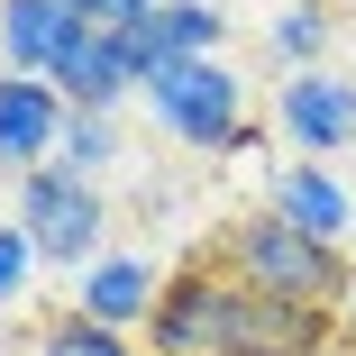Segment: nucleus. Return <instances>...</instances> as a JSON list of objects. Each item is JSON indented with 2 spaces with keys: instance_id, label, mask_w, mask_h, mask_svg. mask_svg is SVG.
I'll list each match as a JSON object with an SVG mask.
<instances>
[{
  "instance_id": "obj_1",
  "label": "nucleus",
  "mask_w": 356,
  "mask_h": 356,
  "mask_svg": "<svg viewBox=\"0 0 356 356\" xmlns=\"http://www.w3.org/2000/svg\"><path fill=\"white\" fill-rule=\"evenodd\" d=\"M329 347L338 311L247 293L229 265H210V247H192L165 274V302L147 320V356H329Z\"/></svg>"
},
{
  "instance_id": "obj_2",
  "label": "nucleus",
  "mask_w": 356,
  "mask_h": 356,
  "mask_svg": "<svg viewBox=\"0 0 356 356\" xmlns=\"http://www.w3.org/2000/svg\"><path fill=\"white\" fill-rule=\"evenodd\" d=\"M210 265H229L247 293H274V302H311V311H347V302H356L347 247L293 229L283 210H238V220L210 238Z\"/></svg>"
},
{
  "instance_id": "obj_3",
  "label": "nucleus",
  "mask_w": 356,
  "mask_h": 356,
  "mask_svg": "<svg viewBox=\"0 0 356 356\" xmlns=\"http://www.w3.org/2000/svg\"><path fill=\"white\" fill-rule=\"evenodd\" d=\"M137 101L156 110V128H165V137H183V147H201V156H256V147H265V128L247 119V83L229 74V55L156 64Z\"/></svg>"
},
{
  "instance_id": "obj_4",
  "label": "nucleus",
  "mask_w": 356,
  "mask_h": 356,
  "mask_svg": "<svg viewBox=\"0 0 356 356\" xmlns=\"http://www.w3.org/2000/svg\"><path fill=\"white\" fill-rule=\"evenodd\" d=\"M10 220L37 238V265L83 274V265L110 256V201H101V183L64 174V165H37V174L19 183V210H10Z\"/></svg>"
},
{
  "instance_id": "obj_5",
  "label": "nucleus",
  "mask_w": 356,
  "mask_h": 356,
  "mask_svg": "<svg viewBox=\"0 0 356 356\" xmlns=\"http://www.w3.org/2000/svg\"><path fill=\"white\" fill-rule=\"evenodd\" d=\"M274 137L293 156H347L356 147V83L338 64H311V74H283L274 83Z\"/></svg>"
},
{
  "instance_id": "obj_6",
  "label": "nucleus",
  "mask_w": 356,
  "mask_h": 356,
  "mask_svg": "<svg viewBox=\"0 0 356 356\" xmlns=\"http://www.w3.org/2000/svg\"><path fill=\"white\" fill-rule=\"evenodd\" d=\"M64 92L46 83V74H0V174L10 183H28L37 165H55L64 156Z\"/></svg>"
},
{
  "instance_id": "obj_7",
  "label": "nucleus",
  "mask_w": 356,
  "mask_h": 356,
  "mask_svg": "<svg viewBox=\"0 0 356 356\" xmlns=\"http://www.w3.org/2000/svg\"><path fill=\"white\" fill-rule=\"evenodd\" d=\"M46 83L64 92V110H101V119H119L137 92H147V74H137V55H128L119 28H83L74 46L55 55V74H46Z\"/></svg>"
},
{
  "instance_id": "obj_8",
  "label": "nucleus",
  "mask_w": 356,
  "mask_h": 356,
  "mask_svg": "<svg viewBox=\"0 0 356 356\" xmlns=\"http://www.w3.org/2000/svg\"><path fill=\"white\" fill-rule=\"evenodd\" d=\"M156 302H165V265H156V256H128V247H110L101 265H83V274H74V311H83V320H101V329L147 338Z\"/></svg>"
},
{
  "instance_id": "obj_9",
  "label": "nucleus",
  "mask_w": 356,
  "mask_h": 356,
  "mask_svg": "<svg viewBox=\"0 0 356 356\" xmlns=\"http://www.w3.org/2000/svg\"><path fill=\"white\" fill-rule=\"evenodd\" d=\"M265 210H283L293 229L347 247V229H356V183H347L338 165H320V156H293V165L265 174Z\"/></svg>"
},
{
  "instance_id": "obj_10",
  "label": "nucleus",
  "mask_w": 356,
  "mask_h": 356,
  "mask_svg": "<svg viewBox=\"0 0 356 356\" xmlns=\"http://www.w3.org/2000/svg\"><path fill=\"white\" fill-rule=\"evenodd\" d=\"M137 74H156V64H192V55H229V10L220 0H156L147 19L119 28Z\"/></svg>"
},
{
  "instance_id": "obj_11",
  "label": "nucleus",
  "mask_w": 356,
  "mask_h": 356,
  "mask_svg": "<svg viewBox=\"0 0 356 356\" xmlns=\"http://www.w3.org/2000/svg\"><path fill=\"white\" fill-rule=\"evenodd\" d=\"M83 28L92 19H74L64 0H0V74H55V55Z\"/></svg>"
},
{
  "instance_id": "obj_12",
  "label": "nucleus",
  "mask_w": 356,
  "mask_h": 356,
  "mask_svg": "<svg viewBox=\"0 0 356 356\" xmlns=\"http://www.w3.org/2000/svg\"><path fill=\"white\" fill-rule=\"evenodd\" d=\"M329 46H338L329 0H283V10L265 19V55L283 64V74H311V64H329Z\"/></svg>"
},
{
  "instance_id": "obj_13",
  "label": "nucleus",
  "mask_w": 356,
  "mask_h": 356,
  "mask_svg": "<svg viewBox=\"0 0 356 356\" xmlns=\"http://www.w3.org/2000/svg\"><path fill=\"white\" fill-rule=\"evenodd\" d=\"M28 356H147V338L101 329V320H83V311H55V320L28 338Z\"/></svg>"
},
{
  "instance_id": "obj_14",
  "label": "nucleus",
  "mask_w": 356,
  "mask_h": 356,
  "mask_svg": "<svg viewBox=\"0 0 356 356\" xmlns=\"http://www.w3.org/2000/svg\"><path fill=\"white\" fill-rule=\"evenodd\" d=\"M64 174H83V183H101L110 165H119V119H101V110H74L64 119V156H55Z\"/></svg>"
},
{
  "instance_id": "obj_15",
  "label": "nucleus",
  "mask_w": 356,
  "mask_h": 356,
  "mask_svg": "<svg viewBox=\"0 0 356 356\" xmlns=\"http://www.w3.org/2000/svg\"><path fill=\"white\" fill-rule=\"evenodd\" d=\"M28 274H37V238H28L19 220H0V302H19Z\"/></svg>"
},
{
  "instance_id": "obj_16",
  "label": "nucleus",
  "mask_w": 356,
  "mask_h": 356,
  "mask_svg": "<svg viewBox=\"0 0 356 356\" xmlns=\"http://www.w3.org/2000/svg\"><path fill=\"white\" fill-rule=\"evenodd\" d=\"M74 19H92V28H128V19H147L156 0H64Z\"/></svg>"
},
{
  "instance_id": "obj_17",
  "label": "nucleus",
  "mask_w": 356,
  "mask_h": 356,
  "mask_svg": "<svg viewBox=\"0 0 356 356\" xmlns=\"http://www.w3.org/2000/svg\"><path fill=\"white\" fill-rule=\"evenodd\" d=\"M338 347H356V302H347V311H338Z\"/></svg>"
}]
</instances>
